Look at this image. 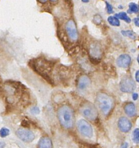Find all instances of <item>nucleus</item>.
I'll use <instances>...</instances> for the list:
<instances>
[{
    "label": "nucleus",
    "instance_id": "f257e3e1",
    "mask_svg": "<svg viewBox=\"0 0 139 148\" xmlns=\"http://www.w3.org/2000/svg\"><path fill=\"white\" fill-rule=\"evenodd\" d=\"M30 65L32 69L38 75H41L48 83H53L50 77V74L52 71L53 63L44 58H38L30 61Z\"/></svg>",
    "mask_w": 139,
    "mask_h": 148
},
{
    "label": "nucleus",
    "instance_id": "f03ea898",
    "mask_svg": "<svg viewBox=\"0 0 139 148\" xmlns=\"http://www.w3.org/2000/svg\"><path fill=\"white\" fill-rule=\"evenodd\" d=\"M57 117L63 128L71 129L74 127L75 123V114L70 106L66 105L60 106L57 110Z\"/></svg>",
    "mask_w": 139,
    "mask_h": 148
},
{
    "label": "nucleus",
    "instance_id": "7ed1b4c3",
    "mask_svg": "<svg viewBox=\"0 0 139 148\" xmlns=\"http://www.w3.org/2000/svg\"><path fill=\"white\" fill-rule=\"evenodd\" d=\"M95 103L101 113L107 116L110 114L114 108V101L113 97L107 93L99 92L96 94Z\"/></svg>",
    "mask_w": 139,
    "mask_h": 148
},
{
    "label": "nucleus",
    "instance_id": "20e7f679",
    "mask_svg": "<svg viewBox=\"0 0 139 148\" xmlns=\"http://www.w3.org/2000/svg\"><path fill=\"white\" fill-rule=\"evenodd\" d=\"M79 112L86 119L94 121L97 119L98 113L95 105L89 101L82 102L79 107Z\"/></svg>",
    "mask_w": 139,
    "mask_h": 148
},
{
    "label": "nucleus",
    "instance_id": "39448f33",
    "mask_svg": "<svg viewBox=\"0 0 139 148\" xmlns=\"http://www.w3.org/2000/svg\"><path fill=\"white\" fill-rule=\"evenodd\" d=\"M77 129L79 132L84 137L91 138L93 135V130L88 122L84 119L79 120L77 123Z\"/></svg>",
    "mask_w": 139,
    "mask_h": 148
},
{
    "label": "nucleus",
    "instance_id": "423d86ee",
    "mask_svg": "<svg viewBox=\"0 0 139 148\" xmlns=\"http://www.w3.org/2000/svg\"><path fill=\"white\" fill-rule=\"evenodd\" d=\"M136 83L133 79L129 76L123 77L120 82L119 88L123 92H133L136 88Z\"/></svg>",
    "mask_w": 139,
    "mask_h": 148
},
{
    "label": "nucleus",
    "instance_id": "0eeeda50",
    "mask_svg": "<svg viewBox=\"0 0 139 148\" xmlns=\"http://www.w3.org/2000/svg\"><path fill=\"white\" fill-rule=\"evenodd\" d=\"M65 28L69 39L71 41H76L78 38V34L75 21L73 20H68L65 24Z\"/></svg>",
    "mask_w": 139,
    "mask_h": 148
},
{
    "label": "nucleus",
    "instance_id": "6e6552de",
    "mask_svg": "<svg viewBox=\"0 0 139 148\" xmlns=\"http://www.w3.org/2000/svg\"><path fill=\"white\" fill-rule=\"evenodd\" d=\"M17 136L22 141L27 143L32 142L34 138V133L29 130L25 128H20L16 132Z\"/></svg>",
    "mask_w": 139,
    "mask_h": 148
},
{
    "label": "nucleus",
    "instance_id": "1a4fd4ad",
    "mask_svg": "<svg viewBox=\"0 0 139 148\" xmlns=\"http://www.w3.org/2000/svg\"><path fill=\"white\" fill-rule=\"evenodd\" d=\"M90 60L92 62L98 63L100 61L101 56V50L99 45L97 43H92L90 49Z\"/></svg>",
    "mask_w": 139,
    "mask_h": 148
},
{
    "label": "nucleus",
    "instance_id": "9d476101",
    "mask_svg": "<svg viewBox=\"0 0 139 148\" xmlns=\"http://www.w3.org/2000/svg\"><path fill=\"white\" fill-rule=\"evenodd\" d=\"M118 127L121 132H128L131 130L132 124L128 118L125 117H121L118 120Z\"/></svg>",
    "mask_w": 139,
    "mask_h": 148
},
{
    "label": "nucleus",
    "instance_id": "9b49d317",
    "mask_svg": "<svg viewBox=\"0 0 139 148\" xmlns=\"http://www.w3.org/2000/svg\"><path fill=\"white\" fill-rule=\"evenodd\" d=\"M117 64L121 68H127L131 62V58L128 54H121L117 59Z\"/></svg>",
    "mask_w": 139,
    "mask_h": 148
},
{
    "label": "nucleus",
    "instance_id": "f8f14e48",
    "mask_svg": "<svg viewBox=\"0 0 139 148\" xmlns=\"http://www.w3.org/2000/svg\"><path fill=\"white\" fill-rule=\"evenodd\" d=\"M91 84L90 79L86 75L81 76L78 81V87L80 90H84Z\"/></svg>",
    "mask_w": 139,
    "mask_h": 148
},
{
    "label": "nucleus",
    "instance_id": "ddd939ff",
    "mask_svg": "<svg viewBox=\"0 0 139 148\" xmlns=\"http://www.w3.org/2000/svg\"><path fill=\"white\" fill-rule=\"evenodd\" d=\"M125 113L129 117H133L136 114V109L133 102L127 103L123 108Z\"/></svg>",
    "mask_w": 139,
    "mask_h": 148
},
{
    "label": "nucleus",
    "instance_id": "4468645a",
    "mask_svg": "<svg viewBox=\"0 0 139 148\" xmlns=\"http://www.w3.org/2000/svg\"><path fill=\"white\" fill-rule=\"evenodd\" d=\"M52 142L51 139L47 136H43L40 138L38 142V147L41 148L52 147Z\"/></svg>",
    "mask_w": 139,
    "mask_h": 148
},
{
    "label": "nucleus",
    "instance_id": "2eb2a0df",
    "mask_svg": "<svg viewBox=\"0 0 139 148\" xmlns=\"http://www.w3.org/2000/svg\"><path fill=\"white\" fill-rule=\"evenodd\" d=\"M116 17H117L118 18H120L121 20H124L125 21H126L127 23H130L131 22V19L130 18V17L127 15L126 13L124 12H119L118 13H117L115 14V16Z\"/></svg>",
    "mask_w": 139,
    "mask_h": 148
},
{
    "label": "nucleus",
    "instance_id": "dca6fc26",
    "mask_svg": "<svg viewBox=\"0 0 139 148\" xmlns=\"http://www.w3.org/2000/svg\"><path fill=\"white\" fill-rule=\"evenodd\" d=\"M138 12V6L134 2H130L129 4L128 13H137Z\"/></svg>",
    "mask_w": 139,
    "mask_h": 148
},
{
    "label": "nucleus",
    "instance_id": "f3484780",
    "mask_svg": "<svg viewBox=\"0 0 139 148\" xmlns=\"http://www.w3.org/2000/svg\"><path fill=\"white\" fill-rule=\"evenodd\" d=\"M107 21L109 23L113 26L118 27L120 25V22L118 18L115 16H109L107 18Z\"/></svg>",
    "mask_w": 139,
    "mask_h": 148
},
{
    "label": "nucleus",
    "instance_id": "a211bd4d",
    "mask_svg": "<svg viewBox=\"0 0 139 148\" xmlns=\"http://www.w3.org/2000/svg\"><path fill=\"white\" fill-rule=\"evenodd\" d=\"M121 34L124 36H128L132 39H136V34L132 30H122L121 31Z\"/></svg>",
    "mask_w": 139,
    "mask_h": 148
},
{
    "label": "nucleus",
    "instance_id": "6ab92c4d",
    "mask_svg": "<svg viewBox=\"0 0 139 148\" xmlns=\"http://www.w3.org/2000/svg\"><path fill=\"white\" fill-rule=\"evenodd\" d=\"M132 139L133 141L136 143L138 144L139 142V130L138 128H136L133 132L132 135Z\"/></svg>",
    "mask_w": 139,
    "mask_h": 148
},
{
    "label": "nucleus",
    "instance_id": "aec40b11",
    "mask_svg": "<svg viewBox=\"0 0 139 148\" xmlns=\"http://www.w3.org/2000/svg\"><path fill=\"white\" fill-rule=\"evenodd\" d=\"M9 130L6 128H2L0 130V136L2 138H5L9 134Z\"/></svg>",
    "mask_w": 139,
    "mask_h": 148
},
{
    "label": "nucleus",
    "instance_id": "412c9836",
    "mask_svg": "<svg viewBox=\"0 0 139 148\" xmlns=\"http://www.w3.org/2000/svg\"><path fill=\"white\" fill-rule=\"evenodd\" d=\"M106 11L108 13L110 14V13H113V6H111V5H110L109 2H106Z\"/></svg>",
    "mask_w": 139,
    "mask_h": 148
},
{
    "label": "nucleus",
    "instance_id": "4be33fe9",
    "mask_svg": "<svg viewBox=\"0 0 139 148\" xmlns=\"http://www.w3.org/2000/svg\"><path fill=\"white\" fill-rule=\"evenodd\" d=\"M31 111V113H32V114H38L40 112V109H39V108L37 107V106H34V107H33L32 109H31V110H30Z\"/></svg>",
    "mask_w": 139,
    "mask_h": 148
},
{
    "label": "nucleus",
    "instance_id": "5701e85b",
    "mask_svg": "<svg viewBox=\"0 0 139 148\" xmlns=\"http://www.w3.org/2000/svg\"><path fill=\"white\" fill-rule=\"evenodd\" d=\"M94 21L95 23V24H98L99 23H101V20H102V18L99 15H97V16H95L94 18Z\"/></svg>",
    "mask_w": 139,
    "mask_h": 148
},
{
    "label": "nucleus",
    "instance_id": "b1692460",
    "mask_svg": "<svg viewBox=\"0 0 139 148\" xmlns=\"http://www.w3.org/2000/svg\"><path fill=\"white\" fill-rule=\"evenodd\" d=\"M133 21L135 24V25L137 27L139 26V19H138V17H136L133 19Z\"/></svg>",
    "mask_w": 139,
    "mask_h": 148
},
{
    "label": "nucleus",
    "instance_id": "393cba45",
    "mask_svg": "<svg viewBox=\"0 0 139 148\" xmlns=\"http://www.w3.org/2000/svg\"><path fill=\"white\" fill-rule=\"evenodd\" d=\"M138 76H139V71H137L136 73V75H135V78H136V80L137 82H139V77H138Z\"/></svg>",
    "mask_w": 139,
    "mask_h": 148
},
{
    "label": "nucleus",
    "instance_id": "a878e982",
    "mask_svg": "<svg viewBox=\"0 0 139 148\" xmlns=\"http://www.w3.org/2000/svg\"><path fill=\"white\" fill-rule=\"evenodd\" d=\"M132 98L133 100H137L138 98V94L137 93H133L132 94Z\"/></svg>",
    "mask_w": 139,
    "mask_h": 148
},
{
    "label": "nucleus",
    "instance_id": "bb28decb",
    "mask_svg": "<svg viewBox=\"0 0 139 148\" xmlns=\"http://www.w3.org/2000/svg\"><path fill=\"white\" fill-rule=\"evenodd\" d=\"M5 144L4 142H0V147H3L5 146Z\"/></svg>",
    "mask_w": 139,
    "mask_h": 148
},
{
    "label": "nucleus",
    "instance_id": "cd10ccee",
    "mask_svg": "<svg viewBox=\"0 0 139 148\" xmlns=\"http://www.w3.org/2000/svg\"><path fill=\"white\" fill-rule=\"evenodd\" d=\"M47 0H38L39 2H40L41 3H45L47 2Z\"/></svg>",
    "mask_w": 139,
    "mask_h": 148
},
{
    "label": "nucleus",
    "instance_id": "c85d7f7f",
    "mask_svg": "<svg viewBox=\"0 0 139 148\" xmlns=\"http://www.w3.org/2000/svg\"><path fill=\"white\" fill-rule=\"evenodd\" d=\"M83 2H84V3H87V2H88V1H89V0H81Z\"/></svg>",
    "mask_w": 139,
    "mask_h": 148
},
{
    "label": "nucleus",
    "instance_id": "c756f323",
    "mask_svg": "<svg viewBox=\"0 0 139 148\" xmlns=\"http://www.w3.org/2000/svg\"><path fill=\"white\" fill-rule=\"evenodd\" d=\"M51 1H53V2H55V1H56L57 0H51Z\"/></svg>",
    "mask_w": 139,
    "mask_h": 148
}]
</instances>
